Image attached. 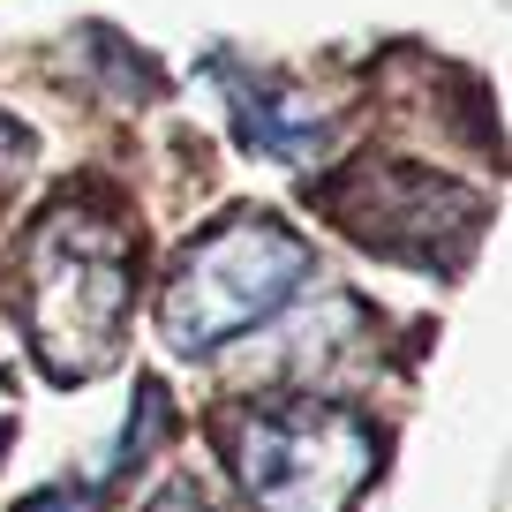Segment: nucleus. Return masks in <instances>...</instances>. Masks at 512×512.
<instances>
[{
    "label": "nucleus",
    "mask_w": 512,
    "mask_h": 512,
    "mask_svg": "<svg viewBox=\"0 0 512 512\" xmlns=\"http://www.w3.org/2000/svg\"><path fill=\"white\" fill-rule=\"evenodd\" d=\"M98 505H106V482H46L16 512H98Z\"/></svg>",
    "instance_id": "nucleus-7"
},
{
    "label": "nucleus",
    "mask_w": 512,
    "mask_h": 512,
    "mask_svg": "<svg viewBox=\"0 0 512 512\" xmlns=\"http://www.w3.org/2000/svg\"><path fill=\"white\" fill-rule=\"evenodd\" d=\"M174 430V400H166V377H136V400H128V430H121V445H113V475L106 482H121V475H136V467L159 452V437Z\"/></svg>",
    "instance_id": "nucleus-6"
},
{
    "label": "nucleus",
    "mask_w": 512,
    "mask_h": 512,
    "mask_svg": "<svg viewBox=\"0 0 512 512\" xmlns=\"http://www.w3.org/2000/svg\"><path fill=\"white\" fill-rule=\"evenodd\" d=\"M332 226H347L362 249L415 264V272H452L482 234V189L437 174V166H407V159H362L347 181L324 189Z\"/></svg>",
    "instance_id": "nucleus-4"
},
{
    "label": "nucleus",
    "mask_w": 512,
    "mask_h": 512,
    "mask_svg": "<svg viewBox=\"0 0 512 512\" xmlns=\"http://www.w3.org/2000/svg\"><path fill=\"white\" fill-rule=\"evenodd\" d=\"M219 452L249 512H354L384 467L377 422L317 392L226 407Z\"/></svg>",
    "instance_id": "nucleus-2"
},
{
    "label": "nucleus",
    "mask_w": 512,
    "mask_h": 512,
    "mask_svg": "<svg viewBox=\"0 0 512 512\" xmlns=\"http://www.w3.org/2000/svg\"><path fill=\"white\" fill-rule=\"evenodd\" d=\"M23 302H31L38 362L61 384L91 377L121 354L136 302V234L98 196H61L38 211L23 249Z\"/></svg>",
    "instance_id": "nucleus-1"
},
{
    "label": "nucleus",
    "mask_w": 512,
    "mask_h": 512,
    "mask_svg": "<svg viewBox=\"0 0 512 512\" xmlns=\"http://www.w3.org/2000/svg\"><path fill=\"white\" fill-rule=\"evenodd\" d=\"M204 68L219 76V98H226V113H234V136L256 151V159L287 166V174H317V166L339 151V121L324 106H309L302 91H287L279 76H256V68L226 61V53H211Z\"/></svg>",
    "instance_id": "nucleus-5"
},
{
    "label": "nucleus",
    "mask_w": 512,
    "mask_h": 512,
    "mask_svg": "<svg viewBox=\"0 0 512 512\" xmlns=\"http://www.w3.org/2000/svg\"><path fill=\"white\" fill-rule=\"evenodd\" d=\"M302 279H309V241L287 219L226 211L166 264V287L151 302L159 347L181 362H211L226 339H249L256 324H272Z\"/></svg>",
    "instance_id": "nucleus-3"
},
{
    "label": "nucleus",
    "mask_w": 512,
    "mask_h": 512,
    "mask_svg": "<svg viewBox=\"0 0 512 512\" xmlns=\"http://www.w3.org/2000/svg\"><path fill=\"white\" fill-rule=\"evenodd\" d=\"M151 512H211V505H204V497H196V490H166V497H159V505H151Z\"/></svg>",
    "instance_id": "nucleus-9"
},
{
    "label": "nucleus",
    "mask_w": 512,
    "mask_h": 512,
    "mask_svg": "<svg viewBox=\"0 0 512 512\" xmlns=\"http://www.w3.org/2000/svg\"><path fill=\"white\" fill-rule=\"evenodd\" d=\"M23 166H31V128L0 113V204H8V189L23 181Z\"/></svg>",
    "instance_id": "nucleus-8"
}]
</instances>
